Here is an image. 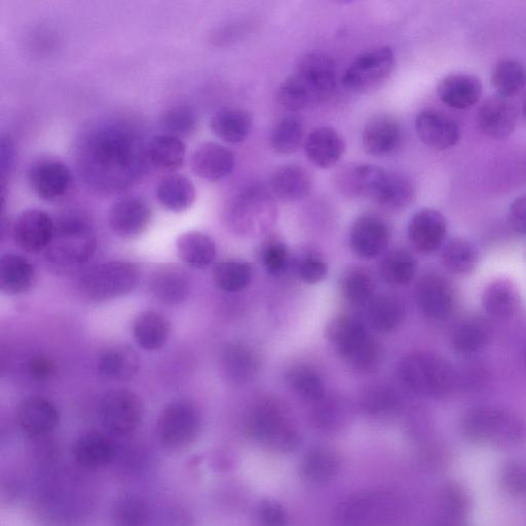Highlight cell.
<instances>
[{"label":"cell","instance_id":"4dcf8cb0","mask_svg":"<svg viewBox=\"0 0 526 526\" xmlns=\"http://www.w3.org/2000/svg\"><path fill=\"white\" fill-rule=\"evenodd\" d=\"M35 269L22 255L5 253L0 257V289L9 295L27 292L33 285Z\"/></svg>","mask_w":526,"mask_h":526},{"label":"cell","instance_id":"4316f807","mask_svg":"<svg viewBox=\"0 0 526 526\" xmlns=\"http://www.w3.org/2000/svg\"><path fill=\"white\" fill-rule=\"evenodd\" d=\"M116 456L114 440L102 432L84 434L73 447V457L87 469H99L108 465Z\"/></svg>","mask_w":526,"mask_h":526},{"label":"cell","instance_id":"91938a15","mask_svg":"<svg viewBox=\"0 0 526 526\" xmlns=\"http://www.w3.org/2000/svg\"><path fill=\"white\" fill-rule=\"evenodd\" d=\"M258 517L263 524L283 526L287 524V514L284 508L275 502H263L258 508Z\"/></svg>","mask_w":526,"mask_h":526},{"label":"cell","instance_id":"bcb514c9","mask_svg":"<svg viewBox=\"0 0 526 526\" xmlns=\"http://www.w3.org/2000/svg\"><path fill=\"white\" fill-rule=\"evenodd\" d=\"M253 269L250 263L240 260L218 262L213 268L212 278L215 285L225 292H238L251 282Z\"/></svg>","mask_w":526,"mask_h":526},{"label":"cell","instance_id":"9a60e30c","mask_svg":"<svg viewBox=\"0 0 526 526\" xmlns=\"http://www.w3.org/2000/svg\"><path fill=\"white\" fill-rule=\"evenodd\" d=\"M152 217V209L143 198L129 196L111 207L108 223L112 233L118 237L134 239L147 230Z\"/></svg>","mask_w":526,"mask_h":526},{"label":"cell","instance_id":"ab89813d","mask_svg":"<svg viewBox=\"0 0 526 526\" xmlns=\"http://www.w3.org/2000/svg\"><path fill=\"white\" fill-rule=\"evenodd\" d=\"M186 155V147L181 138L171 135H161L149 142L147 156L156 168L173 172L182 167Z\"/></svg>","mask_w":526,"mask_h":526},{"label":"cell","instance_id":"484cf974","mask_svg":"<svg viewBox=\"0 0 526 526\" xmlns=\"http://www.w3.org/2000/svg\"><path fill=\"white\" fill-rule=\"evenodd\" d=\"M482 94V83L473 74H450L438 86L441 101L455 109H467L476 105Z\"/></svg>","mask_w":526,"mask_h":526},{"label":"cell","instance_id":"1f68e13d","mask_svg":"<svg viewBox=\"0 0 526 526\" xmlns=\"http://www.w3.org/2000/svg\"><path fill=\"white\" fill-rule=\"evenodd\" d=\"M221 362L225 377L236 385L250 383L259 371L256 353L243 344H232L225 348Z\"/></svg>","mask_w":526,"mask_h":526},{"label":"cell","instance_id":"681fc988","mask_svg":"<svg viewBox=\"0 0 526 526\" xmlns=\"http://www.w3.org/2000/svg\"><path fill=\"white\" fill-rule=\"evenodd\" d=\"M304 126L295 117L282 119L273 129L270 143L277 155L294 154L304 139Z\"/></svg>","mask_w":526,"mask_h":526},{"label":"cell","instance_id":"ac0fdd59","mask_svg":"<svg viewBox=\"0 0 526 526\" xmlns=\"http://www.w3.org/2000/svg\"><path fill=\"white\" fill-rule=\"evenodd\" d=\"M416 129L422 142L438 152L454 147L461 139L458 123L452 117L434 109L420 112L416 120Z\"/></svg>","mask_w":526,"mask_h":526},{"label":"cell","instance_id":"603a6c76","mask_svg":"<svg viewBox=\"0 0 526 526\" xmlns=\"http://www.w3.org/2000/svg\"><path fill=\"white\" fill-rule=\"evenodd\" d=\"M191 166L198 177L209 182H217L233 172L235 156L228 147L215 142H206L195 150Z\"/></svg>","mask_w":526,"mask_h":526},{"label":"cell","instance_id":"680465c9","mask_svg":"<svg viewBox=\"0 0 526 526\" xmlns=\"http://www.w3.org/2000/svg\"><path fill=\"white\" fill-rule=\"evenodd\" d=\"M444 508L449 515L461 518L470 509V498L465 488L458 483H449L442 494Z\"/></svg>","mask_w":526,"mask_h":526},{"label":"cell","instance_id":"f1b7e54d","mask_svg":"<svg viewBox=\"0 0 526 526\" xmlns=\"http://www.w3.org/2000/svg\"><path fill=\"white\" fill-rule=\"evenodd\" d=\"M312 185L310 173L304 167L295 164L278 167L271 177L272 192L279 199L289 202L308 197Z\"/></svg>","mask_w":526,"mask_h":526},{"label":"cell","instance_id":"03108f58","mask_svg":"<svg viewBox=\"0 0 526 526\" xmlns=\"http://www.w3.org/2000/svg\"><path fill=\"white\" fill-rule=\"evenodd\" d=\"M525 363H526V351H525Z\"/></svg>","mask_w":526,"mask_h":526},{"label":"cell","instance_id":"7bdbcfd3","mask_svg":"<svg viewBox=\"0 0 526 526\" xmlns=\"http://www.w3.org/2000/svg\"><path fill=\"white\" fill-rule=\"evenodd\" d=\"M341 458L327 448H316L306 455L300 466L306 480L314 484H326L341 471Z\"/></svg>","mask_w":526,"mask_h":526},{"label":"cell","instance_id":"e7e4bbea","mask_svg":"<svg viewBox=\"0 0 526 526\" xmlns=\"http://www.w3.org/2000/svg\"><path fill=\"white\" fill-rule=\"evenodd\" d=\"M523 117L526 120V99L524 100L523 107H522Z\"/></svg>","mask_w":526,"mask_h":526},{"label":"cell","instance_id":"60d3db41","mask_svg":"<svg viewBox=\"0 0 526 526\" xmlns=\"http://www.w3.org/2000/svg\"><path fill=\"white\" fill-rule=\"evenodd\" d=\"M371 326L380 332H391L397 329L405 318V306L395 295L384 294L373 297L368 308Z\"/></svg>","mask_w":526,"mask_h":526},{"label":"cell","instance_id":"8992f818","mask_svg":"<svg viewBox=\"0 0 526 526\" xmlns=\"http://www.w3.org/2000/svg\"><path fill=\"white\" fill-rule=\"evenodd\" d=\"M249 435L276 453H291L300 444L286 406L275 397L259 399L247 418Z\"/></svg>","mask_w":526,"mask_h":526},{"label":"cell","instance_id":"94428289","mask_svg":"<svg viewBox=\"0 0 526 526\" xmlns=\"http://www.w3.org/2000/svg\"><path fill=\"white\" fill-rule=\"evenodd\" d=\"M508 221L511 229L526 235V195L517 198L509 209Z\"/></svg>","mask_w":526,"mask_h":526},{"label":"cell","instance_id":"6125c7cd","mask_svg":"<svg viewBox=\"0 0 526 526\" xmlns=\"http://www.w3.org/2000/svg\"><path fill=\"white\" fill-rule=\"evenodd\" d=\"M55 368L54 361L43 356L32 358L27 365L30 377L35 381L41 382L48 380Z\"/></svg>","mask_w":526,"mask_h":526},{"label":"cell","instance_id":"9c48e42d","mask_svg":"<svg viewBox=\"0 0 526 526\" xmlns=\"http://www.w3.org/2000/svg\"><path fill=\"white\" fill-rule=\"evenodd\" d=\"M139 281L132 262L109 261L87 271L79 282L82 294L92 302H105L130 293Z\"/></svg>","mask_w":526,"mask_h":526},{"label":"cell","instance_id":"4fadbf2b","mask_svg":"<svg viewBox=\"0 0 526 526\" xmlns=\"http://www.w3.org/2000/svg\"><path fill=\"white\" fill-rule=\"evenodd\" d=\"M390 240V225L377 214L367 213L358 217L350 231L351 249L366 260L380 257L387 250Z\"/></svg>","mask_w":526,"mask_h":526},{"label":"cell","instance_id":"c3c4849f","mask_svg":"<svg viewBox=\"0 0 526 526\" xmlns=\"http://www.w3.org/2000/svg\"><path fill=\"white\" fill-rule=\"evenodd\" d=\"M287 382L296 395L311 403L325 398V385L320 375L307 366H296L287 374Z\"/></svg>","mask_w":526,"mask_h":526},{"label":"cell","instance_id":"74e56055","mask_svg":"<svg viewBox=\"0 0 526 526\" xmlns=\"http://www.w3.org/2000/svg\"><path fill=\"white\" fill-rule=\"evenodd\" d=\"M416 199V187L412 181L397 173H387L373 201L389 210H403Z\"/></svg>","mask_w":526,"mask_h":526},{"label":"cell","instance_id":"d590c367","mask_svg":"<svg viewBox=\"0 0 526 526\" xmlns=\"http://www.w3.org/2000/svg\"><path fill=\"white\" fill-rule=\"evenodd\" d=\"M140 368L137 353L129 347H116L106 350L100 357L98 369L103 378L109 381H128L135 377Z\"/></svg>","mask_w":526,"mask_h":526},{"label":"cell","instance_id":"e0dca14e","mask_svg":"<svg viewBox=\"0 0 526 526\" xmlns=\"http://www.w3.org/2000/svg\"><path fill=\"white\" fill-rule=\"evenodd\" d=\"M417 302L421 311L434 320L446 319L455 307L452 284L440 274L427 273L418 282Z\"/></svg>","mask_w":526,"mask_h":526},{"label":"cell","instance_id":"816d5d0a","mask_svg":"<svg viewBox=\"0 0 526 526\" xmlns=\"http://www.w3.org/2000/svg\"><path fill=\"white\" fill-rule=\"evenodd\" d=\"M294 263L298 278L309 285L320 283L328 274V262L323 254L313 247L300 251Z\"/></svg>","mask_w":526,"mask_h":526},{"label":"cell","instance_id":"f35d334b","mask_svg":"<svg viewBox=\"0 0 526 526\" xmlns=\"http://www.w3.org/2000/svg\"><path fill=\"white\" fill-rule=\"evenodd\" d=\"M375 289H377V282L371 271L362 266L349 267L341 278V294L352 306L369 304Z\"/></svg>","mask_w":526,"mask_h":526},{"label":"cell","instance_id":"11a10c76","mask_svg":"<svg viewBox=\"0 0 526 526\" xmlns=\"http://www.w3.org/2000/svg\"><path fill=\"white\" fill-rule=\"evenodd\" d=\"M112 518L123 526L145 525L149 519L148 508L136 497H122L112 508Z\"/></svg>","mask_w":526,"mask_h":526},{"label":"cell","instance_id":"5bb4252c","mask_svg":"<svg viewBox=\"0 0 526 526\" xmlns=\"http://www.w3.org/2000/svg\"><path fill=\"white\" fill-rule=\"evenodd\" d=\"M387 173L375 165L348 164L335 172L333 182L336 190L349 199H373Z\"/></svg>","mask_w":526,"mask_h":526},{"label":"cell","instance_id":"277c9868","mask_svg":"<svg viewBox=\"0 0 526 526\" xmlns=\"http://www.w3.org/2000/svg\"><path fill=\"white\" fill-rule=\"evenodd\" d=\"M96 248L97 239L91 225L81 217L66 216L55 222L46 258L53 269L65 273L86 265Z\"/></svg>","mask_w":526,"mask_h":526},{"label":"cell","instance_id":"f546056e","mask_svg":"<svg viewBox=\"0 0 526 526\" xmlns=\"http://www.w3.org/2000/svg\"><path fill=\"white\" fill-rule=\"evenodd\" d=\"M520 305V294L509 279L500 278L488 284L482 295V306L488 316L497 320L513 317Z\"/></svg>","mask_w":526,"mask_h":526},{"label":"cell","instance_id":"7c38bea8","mask_svg":"<svg viewBox=\"0 0 526 526\" xmlns=\"http://www.w3.org/2000/svg\"><path fill=\"white\" fill-rule=\"evenodd\" d=\"M144 415L139 396L129 390L108 392L100 401L99 417L109 432L125 436L140 426Z\"/></svg>","mask_w":526,"mask_h":526},{"label":"cell","instance_id":"f6af8a7d","mask_svg":"<svg viewBox=\"0 0 526 526\" xmlns=\"http://www.w3.org/2000/svg\"><path fill=\"white\" fill-rule=\"evenodd\" d=\"M492 84L500 96L513 98L526 86V68L519 61L504 59L499 61L492 72Z\"/></svg>","mask_w":526,"mask_h":526},{"label":"cell","instance_id":"6f0895ef","mask_svg":"<svg viewBox=\"0 0 526 526\" xmlns=\"http://www.w3.org/2000/svg\"><path fill=\"white\" fill-rule=\"evenodd\" d=\"M396 404L397 396L394 390L383 385L367 389L361 399L363 409L370 413L388 411Z\"/></svg>","mask_w":526,"mask_h":526},{"label":"cell","instance_id":"d6a6232c","mask_svg":"<svg viewBox=\"0 0 526 526\" xmlns=\"http://www.w3.org/2000/svg\"><path fill=\"white\" fill-rule=\"evenodd\" d=\"M179 258L187 267L202 270L212 265L216 258V244L208 235L187 232L177 240Z\"/></svg>","mask_w":526,"mask_h":526},{"label":"cell","instance_id":"30bf717a","mask_svg":"<svg viewBox=\"0 0 526 526\" xmlns=\"http://www.w3.org/2000/svg\"><path fill=\"white\" fill-rule=\"evenodd\" d=\"M396 67L393 50L383 47L360 55L347 69L343 84L353 93L369 94L380 90Z\"/></svg>","mask_w":526,"mask_h":526},{"label":"cell","instance_id":"3957f363","mask_svg":"<svg viewBox=\"0 0 526 526\" xmlns=\"http://www.w3.org/2000/svg\"><path fill=\"white\" fill-rule=\"evenodd\" d=\"M461 433L470 442L509 447L526 439V422L509 409L479 406L461 419Z\"/></svg>","mask_w":526,"mask_h":526},{"label":"cell","instance_id":"ba28073f","mask_svg":"<svg viewBox=\"0 0 526 526\" xmlns=\"http://www.w3.org/2000/svg\"><path fill=\"white\" fill-rule=\"evenodd\" d=\"M277 217L272 196L262 186L252 185L239 193L231 202L227 220L230 228L242 236L266 233Z\"/></svg>","mask_w":526,"mask_h":526},{"label":"cell","instance_id":"cb8c5ba5","mask_svg":"<svg viewBox=\"0 0 526 526\" xmlns=\"http://www.w3.org/2000/svg\"><path fill=\"white\" fill-rule=\"evenodd\" d=\"M402 139V130L398 121L388 115L372 118L362 133L365 152L373 157H384L395 152Z\"/></svg>","mask_w":526,"mask_h":526},{"label":"cell","instance_id":"d6986e66","mask_svg":"<svg viewBox=\"0 0 526 526\" xmlns=\"http://www.w3.org/2000/svg\"><path fill=\"white\" fill-rule=\"evenodd\" d=\"M477 121L481 131L488 137L504 139L516 129L518 109L509 98L494 96L482 103Z\"/></svg>","mask_w":526,"mask_h":526},{"label":"cell","instance_id":"6da1fadb","mask_svg":"<svg viewBox=\"0 0 526 526\" xmlns=\"http://www.w3.org/2000/svg\"><path fill=\"white\" fill-rule=\"evenodd\" d=\"M78 166L86 182L99 193L125 190L142 167L140 141L124 125L97 126L79 144Z\"/></svg>","mask_w":526,"mask_h":526},{"label":"cell","instance_id":"ee69618b","mask_svg":"<svg viewBox=\"0 0 526 526\" xmlns=\"http://www.w3.org/2000/svg\"><path fill=\"white\" fill-rule=\"evenodd\" d=\"M480 259L476 246L468 240L456 238L449 241L442 252L443 267L454 275L464 276L473 273Z\"/></svg>","mask_w":526,"mask_h":526},{"label":"cell","instance_id":"8d00e7d4","mask_svg":"<svg viewBox=\"0 0 526 526\" xmlns=\"http://www.w3.org/2000/svg\"><path fill=\"white\" fill-rule=\"evenodd\" d=\"M133 334L135 342L143 350H159L168 340L170 324L159 313L145 312L136 318L133 325Z\"/></svg>","mask_w":526,"mask_h":526},{"label":"cell","instance_id":"9f6ffc18","mask_svg":"<svg viewBox=\"0 0 526 526\" xmlns=\"http://www.w3.org/2000/svg\"><path fill=\"white\" fill-rule=\"evenodd\" d=\"M500 484L502 490L512 497L526 494V465L517 461L505 464L501 469Z\"/></svg>","mask_w":526,"mask_h":526},{"label":"cell","instance_id":"83f0119b","mask_svg":"<svg viewBox=\"0 0 526 526\" xmlns=\"http://www.w3.org/2000/svg\"><path fill=\"white\" fill-rule=\"evenodd\" d=\"M191 279L186 272L177 267H164L156 270L149 279V289L167 305H178L189 297Z\"/></svg>","mask_w":526,"mask_h":526},{"label":"cell","instance_id":"8fae6325","mask_svg":"<svg viewBox=\"0 0 526 526\" xmlns=\"http://www.w3.org/2000/svg\"><path fill=\"white\" fill-rule=\"evenodd\" d=\"M201 420L195 407L178 402L168 405L158 421L159 439L171 450L190 447L198 438Z\"/></svg>","mask_w":526,"mask_h":526},{"label":"cell","instance_id":"b9f144b4","mask_svg":"<svg viewBox=\"0 0 526 526\" xmlns=\"http://www.w3.org/2000/svg\"><path fill=\"white\" fill-rule=\"evenodd\" d=\"M418 260L409 250L395 248L387 253L380 265V274L385 282L393 286H403L415 278Z\"/></svg>","mask_w":526,"mask_h":526},{"label":"cell","instance_id":"2e32d148","mask_svg":"<svg viewBox=\"0 0 526 526\" xmlns=\"http://www.w3.org/2000/svg\"><path fill=\"white\" fill-rule=\"evenodd\" d=\"M55 229V221L45 211L30 209L22 212L14 225L16 244L25 252L39 254L48 248Z\"/></svg>","mask_w":526,"mask_h":526},{"label":"cell","instance_id":"f5cc1de1","mask_svg":"<svg viewBox=\"0 0 526 526\" xmlns=\"http://www.w3.org/2000/svg\"><path fill=\"white\" fill-rule=\"evenodd\" d=\"M258 259L272 276H281L290 265V252L287 245L278 237H269L258 250Z\"/></svg>","mask_w":526,"mask_h":526},{"label":"cell","instance_id":"be15d7a7","mask_svg":"<svg viewBox=\"0 0 526 526\" xmlns=\"http://www.w3.org/2000/svg\"><path fill=\"white\" fill-rule=\"evenodd\" d=\"M316 411L315 422L318 426L326 429H333L336 427L340 415H338V406L333 405L334 402H323Z\"/></svg>","mask_w":526,"mask_h":526},{"label":"cell","instance_id":"836d02e7","mask_svg":"<svg viewBox=\"0 0 526 526\" xmlns=\"http://www.w3.org/2000/svg\"><path fill=\"white\" fill-rule=\"evenodd\" d=\"M252 129L250 112L241 108H225L212 118L211 130L222 141L241 143L245 141Z\"/></svg>","mask_w":526,"mask_h":526},{"label":"cell","instance_id":"ffe728a7","mask_svg":"<svg viewBox=\"0 0 526 526\" xmlns=\"http://www.w3.org/2000/svg\"><path fill=\"white\" fill-rule=\"evenodd\" d=\"M447 233L445 217L434 209H423L409 221L408 238L420 253L430 255L443 244Z\"/></svg>","mask_w":526,"mask_h":526},{"label":"cell","instance_id":"5b68a950","mask_svg":"<svg viewBox=\"0 0 526 526\" xmlns=\"http://www.w3.org/2000/svg\"><path fill=\"white\" fill-rule=\"evenodd\" d=\"M398 374L411 392L428 398H442L457 387L458 375L442 356L417 352L406 356L399 364Z\"/></svg>","mask_w":526,"mask_h":526},{"label":"cell","instance_id":"52a82bcc","mask_svg":"<svg viewBox=\"0 0 526 526\" xmlns=\"http://www.w3.org/2000/svg\"><path fill=\"white\" fill-rule=\"evenodd\" d=\"M326 336L353 369L369 373L380 366L383 356L380 344L358 319L347 315L334 318L326 328Z\"/></svg>","mask_w":526,"mask_h":526},{"label":"cell","instance_id":"7a4b0ae2","mask_svg":"<svg viewBox=\"0 0 526 526\" xmlns=\"http://www.w3.org/2000/svg\"><path fill=\"white\" fill-rule=\"evenodd\" d=\"M335 88L334 62L325 55L311 53L299 59L295 72L281 85L278 101L296 111L328 99Z\"/></svg>","mask_w":526,"mask_h":526},{"label":"cell","instance_id":"7dc6e473","mask_svg":"<svg viewBox=\"0 0 526 526\" xmlns=\"http://www.w3.org/2000/svg\"><path fill=\"white\" fill-rule=\"evenodd\" d=\"M490 336V323L480 317L469 318L457 326L453 344L459 352L471 354L483 348Z\"/></svg>","mask_w":526,"mask_h":526},{"label":"cell","instance_id":"db71d44e","mask_svg":"<svg viewBox=\"0 0 526 526\" xmlns=\"http://www.w3.org/2000/svg\"><path fill=\"white\" fill-rule=\"evenodd\" d=\"M161 125L168 135L178 138L189 137L197 130L198 118L190 107L177 106L166 112Z\"/></svg>","mask_w":526,"mask_h":526},{"label":"cell","instance_id":"d4e9b609","mask_svg":"<svg viewBox=\"0 0 526 526\" xmlns=\"http://www.w3.org/2000/svg\"><path fill=\"white\" fill-rule=\"evenodd\" d=\"M346 143L340 133L330 127L313 130L306 139L305 152L309 161L321 169L335 166L345 154Z\"/></svg>","mask_w":526,"mask_h":526},{"label":"cell","instance_id":"44dd1931","mask_svg":"<svg viewBox=\"0 0 526 526\" xmlns=\"http://www.w3.org/2000/svg\"><path fill=\"white\" fill-rule=\"evenodd\" d=\"M33 192L44 201L55 202L65 197L72 184V174L60 162L45 161L35 164L29 172Z\"/></svg>","mask_w":526,"mask_h":526},{"label":"cell","instance_id":"7402d4cb","mask_svg":"<svg viewBox=\"0 0 526 526\" xmlns=\"http://www.w3.org/2000/svg\"><path fill=\"white\" fill-rule=\"evenodd\" d=\"M57 407L44 397H29L17 409V423L30 437L45 436L54 431L59 424Z\"/></svg>","mask_w":526,"mask_h":526},{"label":"cell","instance_id":"f907efd6","mask_svg":"<svg viewBox=\"0 0 526 526\" xmlns=\"http://www.w3.org/2000/svg\"><path fill=\"white\" fill-rule=\"evenodd\" d=\"M383 500L377 494H357L341 503L337 516L345 523H360L366 518L378 515Z\"/></svg>","mask_w":526,"mask_h":526},{"label":"cell","instance_id":"e575fe53","mask_svg":"<svg viewBox=\"0 0 526 526\" xmlns=\"http://www.w3.org/2000/svg\"><path fill=\"white\" fill-rule=\"evenodd\" d=\"M157 198L167 210L181 213L189 210L196 201V189L190 179L182 175H169L158 185Z\"/></svg>","mask_w":526,"mask_h":526}]
</instances>
